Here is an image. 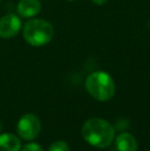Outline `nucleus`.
<instances>
[{
    "instance_id": "1",
    "label": "nucleus",
    "mask_w": 150,
    "mask_h": 151,
    "mask_svg": "<svg viewBox=\"0 0 150 151\" xmlns=\"http://www.w3.org/2000/svg\"><path fill=\"white\" fill-rule=\"evenodd\" d=\"M83 140L96 148H106L115 138L114 127L103 118H90L84 122L81 129Z\"/></svg>"
},
{
    "instance_id": "6",
    "label": "nucleus",
    "mask_w": 150,
    "mask_h": 151,
    "mask_svg": "<svg viewBox=\"0 0 150 151\" xmlns=\"http://www.w3.org/2000/svg\"><path fill=\"white\" fill-rule=\"evenodd\" d=\"M17 10L22 18H33L41 10V2L39 0H20Z\"/></svg>"
},
{
    "instance_id": "15",
    "label": "nucleus",
    "mask_w": 150,
    "mask_h": 151,
    "mask_svg": "<svg viewBox=\"0 0 150 151\" xmlns=\"http://www.w3.org/2000/svg\"><path fill=\"white\" fill-rule=\"evenodd\" d=\"M0 2H1V0H0Z\"/></svg>"
},
{
    "instance_id": "5",
    "label": "nucleus",
    "mask_w": 150,
    "mask_h": 151,
    "mask_svg": "<svg viewBox=\"0 0 150 151\" xmlns=\"http://www.w3.org/2000/svg\"><path fill=\"white\" fill-rule=\"evenodd\" d=\"M22 29V21L18 16L8 14L0 18V37L4 39L18 35Z\"/></svg>"
},
{
    "instance_id": "14",
    "label": "nucleus",
    "mask_w": 150,
    "mask_h": 151,
    "mask_svg": "<svg viewBox=\"0 0 150 151\" xmlns=\"http://www.w3.org/2000/svg\"><path fill=\"white\" fill-rule=\"evenodd\" d=\"M146 151H150V149H148V150H146Z\"/></svg>"
},
{
    "instance_id": "4",
    "label": "nucleus",
    "mask_w": 150,
    "mask_h": 151,
    "mask_svg": "<svg viewBox=\"0 0 150 151\" xmlns=\"http://www.w3.org/2000/svg\"><path fill=\"white\" fill-rule=\"evenodd\" d=\"M18 134L22 139L32 141L39 135L41 131V123L35 114L28 113L23 115L18 122Z\"/></svg>"
},
{
    "instance_id": "9",
    "label": "nucleus",
    "mask_w": 150,
    "mask_h": 151,
    "mask_svg": "<svg viewBox=\"0 0 150 151\" xmlns=\"http://www.w3.org/2000/svg\"><path fill=\"white\" fill-rule=\"evenodd\" d=\"M47 151H70V148L65 141H57L50 146Z\"/></svg>"
},
{
    "instance_id": "12",
    "label": "nucleus",
    "mask_w": 150,
    "mask_h": 151,
    "mask_svg": "<svg viewBox=\"0 0 150 151\" xmlns=\"http://www.w3.org/2000/svg\"><path fill=\"white\" fill-rule=\"evenodd\" d=\"M67 1H75V0H67Z\"/></svg>"
},
{
    "instance_id": "10",
    "label": "nucleus",
    "mask_w": 150,
    "mask_h": 151,
    "mask_svg": "<svg viewBox=\"0 0 150 151\" xmlns=\"http://www.w3.org/2000/svg\"><path fill=\"white\" fill-rule=\"evenodd\" d=\"M22 151H43V148L38 143H28L22 148Z\"/></svg>"
},
{
    "instance_id": "3",
    "label": "nucleus",
    "mask_w": 150,
    "mask_h": 151,
    "mask_svg": "<svg viewBox=\"0 0 150 151\" xmlns=\"http://www.w3.org/2000/svg\"><path fill=\"white\" fill-rule=\"evenodd\" d=\"M54 27L50 22L42 19H31L23 28V36L28 44L32 46H43L54 36Z\"/></svg>"
},
{
    "instance_id": "2",
    "label": "nucleus",
    "mask_w": 150,
    "mask_h": 151,
    "mask_svg": "<svg viewBox=\"0 0 150 151\" xmlns=\"http://www.w3.org/2000/svg\"><path fill=\"white\" fill-rule=\"evenodd\" d=\"M85 88L95 100L107 102L115 93V83L110 74L105 71H95L85 79Z\"/></svg>"
},
{
    "instance_id": "13",
    "label": "nucleus",
    "mask_w": 150,
    "mask_h": 151,
    "mask_svg": "<svg viewBox=\"0 0 150 151\" xmlns=\"http://www.w3.org/2000/svg\"><path fill=\"white\" fill-rule=\"evenodd\" d=\"M0 131H1V124H0Z\"/></svg>"
},
{
    "instance_id": "11",
    "label": "nucleus",
    "mask_w": 150,
    "mask_h": 151,
    "mask_svg": "<svg viewBox=\"0 0 150 151\" xmlns=\"http://www.w3.org/2000/svg\"><path fill=\"white\" fill-rule=\"evenodd\" d=\"M93 2H94L95 4H97V5H103V4L106 3L108 0H92Z\"/></svg>"
},
{
    "instance_id": "8",
    "label": "nucleus",
    "mask_w": 150,
    "mask_h": 151,
    "mask_svg": "<svg viewBox=\"0 0 150 151\" xmlns=\"http://www.w3.org/2000/svg\"><path fill=\"white\" fill-rule=\"evenodd\" d=\"M21 140L11 133L0 135V151H20Z\"/></svg>"
},
{
    "instance_id": "7",
    "label": "nucleus",
    "mask_w": 150,
    "mask_h": 151,
    "mask_svg": "<svg viewBox=\"0 0 150 151\" xmlns=\"http://www.w3.org/2000/svg\"><path fill=\"white\" fill-rule=\"evenodd\" d=\"M115 147L117 151H137L138 143L132 134L121 133L115 137Z\"/></svg>"
}]
</instances>
